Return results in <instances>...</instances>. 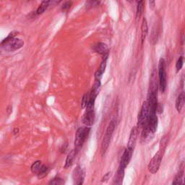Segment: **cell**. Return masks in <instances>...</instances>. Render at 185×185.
Returning <instances> with one entry per match:
<instances>
[{
	"mask_svg": "<svg viewBox=\"0 0 185 185\" xmlns=\"http://www.w3.org/2000/svg\"><path fill=\"white\" fill-rule=\"evenodd\" d=\"M23 45L24 41L23 40L16 38H11V39L5 38L4 40H3V41L0 44L1 47L7 52L15 51L21 49Z\"/></svg>",
	"mask_w": 185,
	"mask_h": 185,
	"instance_id": "6da1fadb",
	"label": "cell"
},
{
	"mask_svg": "<svg viewBox=\"0 0 185 185\" xmlns=\"http://www.w3.org/2000/svg\"><path fill=\"white\" fill-rule=\"evenodd\" d=\"M90 127H80L76 132L75 140H74V147H75L76 152L78 151L82 147L83 145L84 144L85 141L88 138V135L90 132Z\"/></svg>",
	"mask_w": 185,
	"mask_h": 185,
	"instance_id": "7a4b0ae2",
	"label": "cell"
},
{
	"mask_svg": "<svg viewBox=\"0 0 185 185\" xmlns=\"http://www.w3.org/2000/svg\"><path fill=\"white\" fill-rule=\"evenodd\" d=\"M115 127L116 124L114 120H111L110 123L108 124V127H107L106 131V133L104 135V138H103L102 143H101V151H102L103 155L106 152L107 149H108V146H109L111 139L112 138L113 132H114V129H115Z\"/></svg>",
	"mask_w": 185,
	"mask_h": 185,
	"instance_id": "3957f363",
	"label": "cell"
},
{
	"mask_svg": "<svg viewBox=\"0 0 185 185\" xmlns=\"http://www.w3.org/2000/svg\"><path fill=\"white\" fill-rule=\"evenodd\" d=\"M159 88L162 92H165L167 86V76L166 72L165 61L163 59H161L159 65Z\"/></svg>",
	"mask_w": 185,
	"mask_h": 185,
	"instance_id": "277c9868",
	"label": "cell"
},
{
	"mask_svg": "<svg viewBox=\"0 0 185 185\" xmlns=\"http://www.w3.org/2000/svg\"><path fill=\"white\" fill-rule=\"evenodd\" d=\"M149 116V108L147 101H145L142 106L140 114H138V129H143L145 125L147 124Z\"/></svg>",
	"mask_w": 185,
	"mask_h": 185,
	"instance_id": "5b68a950",
	"label": "cell"
},
{
	"mask_svg": "<svg viewBox=\"0 0 185 185\" xmlns=\"http://www.w3.org/2000/svg\"><path fill=\"white\" fill-rule=\"evenodd\" d=\"M162 158L163 150H159L155 154V156H153L148 164V170L151 174H156L158 172L159 168H160Z\"/></svg>",
	"mask_w": 185,
	"mask_h": 185,
	"instance_id": "8992f818",
	"label": "cell"
},
{
	"mask_svg": "<svg viewBox=\"0 0 185 185\" xmlns=\"http://www.w3.org/2000/svg\"><path fill=\"white\" fill-rule=\"evenodd\" d=\"M158 123H159V119H158V116H156V113H151V114H149L147 124L144 127H146L147 129L150 132V133L153 135L156 132V129H157Z\"/></svg>",
	"mask_w": 185,
	"mask_h": 185,
	"instance_id": "52a82bcc",
	"label": "cell"
},
{
	"mask_svg": "<svg viewBox=\"0 0 185 185\" xmlns=\"http://www.w3.org/2000/svg\"><path fill=\"white\" fill-rule=\"evenodd\" d=\"M95 122V112L94 108H86V113L83 117V123L86 127L92 126Z\"/></svg>",
	"mask_w": 185,
	"mask_h": 185,
	"instance_id": "ba28073f",
	"label": "cell"
},
{
	"mask_svg": "<svg viewBox=\"0 0 185 185\" xmlns=\"http://www.w3.org/2000/svg\"><path fill=\"white\" fill-rule=\"evenodd\" d=\"M132 154H133V150H131V149H129L127 147L126 150H124V152L123 155L122 156V159H121L119 168L122 170L125 169V168L127 166L129 163L130 162Z\"/></svg>",
	"mask_w": 185,
	"mask_h": 185,
	"instance_id": "9c48e42d",
	"label": "cell"
},
{
	"mask_svg": "<svg viewBox=\"0 0 185 185\" xmlns=\"http://www.w3.org/2000/svg\"><path fill=\"white\" fill-rule=\"evenodd\" d=\"M108 53L104 55V57H103V60L101 62V65H100L99 68L97 70V72L95 74V80H100L101 81V79L102 77L103 74L105 72L106 67V62H107V59H108Z\"/></svg>",
	"mask_w": 185,
	"mask_h": 185,
	"instance_id": "30bf717a",
	"label": "cell"
},
{
	"mask_svg": "<svg viewBox=\"0 0 185 185\" xmlns=\"http://www.w3.org/2000/svg\"><path fill=\"white\" fill-rule=\"evenodd\" d=\"M138 129L137 128V127H135L132 129L130 132V135H129V141L127 143V148L131 149V150H133L135 147V145H136L137 139H138Z\"/></svg>",
	"mask_w": 185,
	"mask_h": 185,
	"instance_id": "8fae6325",
	"label": "cell"
},
{
	"mask_svg": "<svg viewBox=\"0 0 185 185\" xmlns=\"http://www.w3.org/2000/svg\"><path fill=\"white\" fill-rule=\"evenodd\" d=\"M93 50L96 53L99 54L103 55L104 56L106 54L108 53V46L106 44L102 42H99L95 44L93 46Z\"/></svg>",
	"mask_w": 185,
	"mask_h": 185,
	"instance_id": "7c38bea8",
	"label": "cell"
},
{
	"mask_svg": "<svg viewBox=\"0 0 185 185\" xmlns=\"http://www.w3.org/2000/svg\"><path fill=\"white\" fill-rule=\"evenodd\" d=\"M147 33H148V26H147V22L145 18L143 19V22H142L141 25V41L142 44L145 40L146 37H147Z\"/></svg>",
	"mask_w": 185,
	"mask_h": 185,
	"instance_id": "4fadbf2b",
	"label": "cell"
},
{
	"mask_svg": "<svg viewBox=\"0 0 185 185\" xmlns=\"http://www.w3.org/2000/svg\"><path fill=\"white\" fill-rule=\"evenodd\" d=\"M124 176V170L119 168L115 176V178L114 179L113 185H122Z\"/></svg>",
	"mask_w": 185,
	"mask_h": 185,
	"instance_id": "5bb4252c",
	"label": "cell"
},
{
	"mask_svg": "<svg viewBox=\"0 0 185 185\" xmlns=\"http://www.w3.org/2000/svg\"><path fill=\"white\" fill-rule=\"evenodd\" d=\"M184 104V93L181 92L177 97V101H176V108H177L178 112H181L183 106Z\"/></svg>",
	"mask_w": 185,
	"mask_h": 185,
	"instance_id": "9a60e30c",
	"label": "cell"
},
{
	"mask_svg": "<svg viewBox=\"0 0 185 185\" xmlns=\"http://www.w3.org/2000/svg\"><path fill=\"white\" fill-rule=\"evenodd\" d=\"M76 153H77V152H76L74 150H72L70 152L67 157L66 159V162H65V168H69L70 166H71L72 164L73 163V161H74V158H75Z\"/></svg>",
	"mask_w": 185,
	"mask_h": 185,
	"instance_id": "2e32d148",
	"label": "cell"
},
{
	"mask_svg": "<svg viewBox=\"0 0 185 185\" xmlns=\"http://www.w3.org/2000/svg\"><path fill=\"white\" fill-rule=\"evenodd\" d=\"M51 1H44L41 2V4H40L39 7H38L37 10L35 11V14L36 15H41L42 13H44V12L49 8V7L50 6Z\"/></svg>",
	"mask_w": 185,
	"mask_h": 185,
	"instance_id": "e0dca14e",
	"label": "cell"
},
{
	"mask_svg": "<svg viewBox=\"0 0 185 185\" xmlns=\"http://www.w3.org/2000/svg\"><path fill=\"white\" fill-rule=\"evenodd\" d=\"M144 5L145 2L143 1H140L138 2V6H137L136 10V18L139 19L143 14L144 11Z\"/></svg>",
	"mask_w": 185,
	"mask_h": 185,
	"instance_id": "ac0fdd59",
	"label": "cell"
},
{
	"mask_svg": "<svg viewBox=\"0 0 185 185\" xmlns=\"http://www.w3.org/2000/svg\"><path fill=\"white\" fill-rule=\"evenodd\" d=\"M42 163L41 161H37L34 162L33 163V165L31 166V171H32L33 174H38L39 172L40 169H41V166H42Z\"/></svg>",
	"mask_w": 185,
	"mask_h": 185,
	"instance_id": "d6986e66",
	"label": "cell"
},
{
	"mask_svg": "<svg viewBox=\"0 0 185 185\" xmlns=\"http://www.w3.org/2000/svg\"><path fill=\"white\" fill-rule=\"evenodd\" d=\"M48 172H49V168H48L46 166L43 165L42 166H41V169H40L39 172L37 174V175H38V178L39 179H41L44 178V177L47 175Z\"/></svg>",
	"mask_w": 185,
	"mask_h": 185,
	"instance_id": "ffe728a7",
	"label": "cell"
},
{
	"mask_svg": "<svg viewBox=\"0 0 185 185\" xmlns=\"http://www.w3.org/2000/svg\"><path fill=\"white\" fill-rule=\"evenodd\" d=\"M168 135H165V136H164L163 138L161 139V143H160V150H163H163L166 148L167 144H168Z\"/></svg>",
	"mask_w": 185,
	"mask_h": 185,
	"instance_id": "44dd1931",
	"label": "cell"
},
{
	"mask_svg": "<svg viewBox=\"0 0 185 185\" xmlns=\"http://www.w3.org/2000/svg\"><path fill=\"white\" fill-rule=\"evenodd\" d=\"M182 172H179L177 176H176L175 179H174V182H173L172 185H181L182 183Z\"/></svg>",
	"mask_w": 185,
	"mask_h": 185,
	"instance_id": "7402d4cb",
	"label": "cell"
},
{
	"mask_svg": "<svg viewBox=\"0 0 185 185\" xmlns=\"http://www.w3.org/2000/svg\"><path fill=\"white\" fill-rule=\"evenodd\" d=\"M89 100H90V93L88 92V93L85 94L84 96L83 97V101H82V107L83 108H86L87 106Z\"/></svg>",
	"mask_w": 185,
	"mask_h": 185,
	"instance_id": "603a6c76",
	"label": "cell"
},
{
	"mask_svg": "<svg viewBox=\"0 0 185 185\" xmlns=\"http://www.w3.org/2000/svg\"><path fill=\"white\" fill-rule=\"evenodd\" d=\"M183 64H184V58H183V56H180V57L179 58L178 60H177V63H176V69H177V72H179V70H181L183 67Z\"/></svg>",
	"mask_w": 185,
	"mask_h": 185,
	"instance_id": "cb8c5ba5",
	"label": "cell"
},
{
	"mask_svg": "<svg viewBox=\"0 0 185 185\" xmlns=\"http://www.w3.org/2000/svg\"><path fill=\"white\" fill-rule=\"evenodd\" d=\"M63 183L62 179L60 178H54L49 182V185H62Z\"/></svg>",
	"mask_w": 185,
	"mask_h": 185,
	"instance_id": "d4e9b609",
	"label": "cell"
},
{
	"mask_svg": "<svg viewBox=\"0 0 185 185\" xmlns=\"http://www.w3.org/2000/svg\"><path fill=\"white\" fill-rule=\"evenodd\" d=\"M72 5V1H66V2L64 3V4L62 5V10H63V11H68Z\"/></svg>",
	"mask_w": 185,
	"mask_h": 185,
	"instance_id": "484cf974",
	"label": "cell"
},
{
	"mask_svg": "<svg viewBox=\"0 0 185 185\" xmlns=\"http://www.w3.org/2000/svg\"><path fill=\"white\" fill-rule=\"evenodd\" d=\"M100 4V1H88L86 3V7L88 8V7H96V6H98Z\"/></svg>",
	"mask_w": 185,
	"mask_h": 185,
	"instance_id": "4316f807",
	"label": "cell"
},
{
	"mask_svg": "<svg viewBox=\"0 0 185 185\" xmlns=\"http://www.w3.org/2000/svg\"><path fill=\"white\" fill-rule=\"evenodd\" d=\"M110 175H111V172L106 173V174L104 175V177L102 178L101 182H106L108 181V179H109V177H110Z\"/></svg>",
	"mask_w": 185,
	"mask_h": 185,
	"instance_id": "83f0119b",
	"label": "cell"
},
{
	"mask_svg": "<svg viewBox=\"0 0 185 185\" xmlns=\"http://www.w3.org/2000/svg\"><path fill=\"white\" fill-rule=\"evenodd\" d=\"M156 112H158L159 114H161L163 113V106L161 104H158L157 108H156Z\"/></svg>",
	"mask_w": 185,
	"mask_h": 185,
	"instance_id": "f1b7e54d",
	"label": "cell"
},
{
	"mask_svg": "<svg viewBox=\"0 0 185 185\" xmlns=\"http://www.w3.org/2000/svg\"><path fill=\"white\" fill-rule=\"evenodd\" d=\"M149 4H150V7H151V8H154V7H155V1H149Z\"/></svg>",
	"mask_w": 185,
	"mask_h": 185,
	"instance_id": "f546056e",
	"label": "cell"
},
{
	"mask_svg": "<svg viewBox=\"0 0 185 185\" xmlns=\"http://www.w3.org/2000/svg\"><path fill=\"white\" fill-rule=\"evenodd\" d=\"M18 132H19V129H17V128H16V129H14V134L15 135H17V134H18Z\"/></svg>",
	"mask_w": 185,
	"mask_h": 185,
	"instance_id": "4dcf8cb0",
	"label": "cell"
},
{
	"mask_svg": "<svg viewBox=\"0 0 185 185\" xmlns=\"http://www.w3.org/2000/svg\"><path fill=\"white\" fill-rule=\"evenodd\" d=\"M77 185H83V182H79Z\"/></svg>",
	"mask_w": 185,
	"mask_h": 185,
	"instance_id": "1f68e13d",
	"label": "cell"
},
{
	"mask_svg": "<svg viewBox=\"0 0 185 185\" xmlns=\"http://www.w3.org/2000/svg\"><path fill=\"white\" fill-rule=\"evenodd\" d=\"M181 185H184V184H181Z\"/></svg>",
	"mask_w": 185,
	"mask_h": 185,
	"instance_id": "d6a6232c",
	"label": "cell"
}]
</instances>
